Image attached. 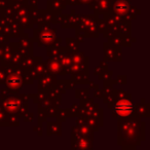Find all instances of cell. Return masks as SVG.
<instances>
[{
  "mask_svg": "<svg viewBox=\"0 0 150 150\" xmlns=\"http://www.w3.org/2000/svg\"><path fill=\"white\" fill-rule=\"evenodd\" d=\"M132 111H133V104L127 100L119 101L114 107V112L120 116H127L131 114Z\"/></svg>",
  "mask_w": 150,
  "mask_h": 150,
  "instance_id": "cell-1",
  "label": "cell"
}]
</instances>
